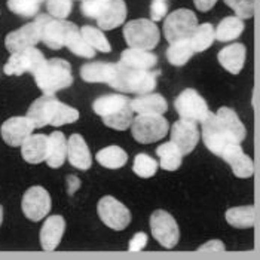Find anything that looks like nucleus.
Instances as JSON below:
<instances>
[{"instance_id": "nucleus-22", "label": "nucleus", "mask_w": 260, "mask_h": 260, "mask_svg": "<svg viewBox=\"0 0 260 260\" xmlns=\"http://www.w3.org/2000/svg\"><path fill=\"white\" fill-rule=\"evenodd\" d=\"M49 137L43 134H31L21 144V155L28 164H40L46 160Z\"/></svg>"}, {"instance_id": "nucleus-36", "label": "nucleus", "mask_w": 260, "mask_h": 260, "mask_svg": "<svg viewBox=\"0 0 260 260\" xmlns=\"http://www.w3.org/2000/svg\"><path fill=\"white\" fill-rule=\"evenodd\" d=\"M80 33H82L83 39L86 40L95 51L106 52V54L112 51V46H110L109 40L106 39L104 33L101 31L100 28H95L92 25H83L80 28Z\"/></svg>"}, {"instance_id": "nucleus-24", "label": "nucleus", "mask_w": 260, "mask_h": 260, "mask_svg": "<svg viewBox=\"0 0 260 260\" xmlns=\"http://www.w3.org/2000/svg\"><path fill=\"white\" fill-rule=\"evenodd\" d=\"M133 112L137 115H164L168 110V104L160 94H141L131 101Z\"/></svg>"}, {"instance_id": "nucleus-20", "label": "nucleus", "mask_w": 260, "mask_h": 260, "mask_svg": "<svg viewBox=\"0 0 260 260\" xmlns=\"http://www.w3.org/2000/svg\"><path fill=\"white\" fill-rule=\"evenodd\" d=\"M67 158L72 167L80 171H86L92 165L91 152L80 134H72L67 141Z\"/></svg>"}, {"instance_id": "nucleus-21", "label": "nucleus", "mask_w": 260, "mask_h": 260, "mask_svg": "<svg viewBox=\"0 0 260 260\" xmlns=\"http://www.w3.org/2000/svg\"><path fill=\"white\" fill-rule=\"evenodd\" d=\"M119 64L134 70H152L158 64V57L150 51L129 48L122 52Z\"/></svg>"}, {"instance_id": "nucleus-41", "label": "nucleus", "mask_w": 260, "mask_h": 260, "mask_svg": "<svg viewBox=\"0 0 260 260\" xmlns=\"http://www.w3.org/2000/svg\"><path fill=\"white\" fill-rule=\"evenodd\" d=\"M224 3L242 20H248L254 15V0H224Z\"/></svg>"}, {"instance_id": "nucleus-37", "label": "nucleus", "mask_w": 260, "mask_h": 260, "mask_svg": "<svg viewBox=\"0 0 260 260\" xmlns=\"http://www.w3.org/2000/svg\"><path fill=\"white\" fill-rule=\"evenodd\" d=\"M43 2L46 0H8V8L20 17L31 18L39 14L40 5Z\"/></svg>"}, {"instance_id": "nucleus-3", "label": "nucleus", "mask_w": 260, "mask_h": 260, "mask_svg": "<svg viewBox=\"0 0 260 260\" xmlns=\"http://www.w3.org/2000/svg\"><path fill=\"white\" fill-rule=\"evenodd\" d=\"M33 76L40 91L46 95H54L73 83L72 66L62 58L45 60L36 69Z\"/></svg>"}, {"instance_id": "nucleus-10", "label": "nucleus", "mask_w": 260, "mask_h": 260, "mask_svg": "<svg viewBox=\"0 0 260 260\" xmlns=\"http://www.w3.org/2000/svg\"><path fill=\"white\" fill-rule=\"evenodd\" d=\"M150 229L153 238L159 242L164 248H174L180 240V231L174 217L164 211L156 210L150 216Z\"/></svg>"}, {"instance_id": "nucleus-8", "label": "nucleus", "mask_w": 260, "mask_h": 260, "mask_svg": "<svg viewBox=\"0 0 260 260\" xmlns=\"http://www.w3.org/2000/svg\"><path fill=\"white\" fill-rule=\"evenodd\" d=\"M131 133L139 143H155L168 134V120L162 115H139L133 120Z\"/></svg>"}, {"instance_id": "nucleus-11", "label": "nucleus", "mask_w": 260, "mask_h": 260, "mask_svg": "<svg viewBox=\"0 0 260 260\" xmlns=\"http://www.w3.org/2000/svg\"><path fill=\"white\" fill-rule=\"evenodd\" d=\"M174 107L181 119L192 120V122H201L205 119L210 113L208 104L198 94V91L187 88L181 92L180 95L174 101Z\"/></svg>"}, {"instance_id": "nucleus-34", "label": "nucleus", "mask_w": 260, "mask_h": 260, "mask_svg": "<svg viewBox=\"0 0 260 260\" xmlns=\"http://www.w3.org/2000/svg\"><path fill=\"white\" fill-rule=\"evenodd\" d=\"M216 115H217L219 119L226 125V128L234 134V137H235L237 140L240 141V143L241 141H244L245 136H247L245 126H244V123L240 120L238 115H237L232 109H229V107H220V109L217 110Z\"/></svg>"}, {"instance_id": "nucleus-43", "label": "nucleus", "mask_w": 260, "mask_h": 260, "mask_svg": "<svg viewBox=\"0 0 260 260\" xmlns=\"http://www.w3.org/2000/svg\"><path fill=\"white\" fill-rule=\"evenodd\" d=\"M147 244V237L146 234L139 232L133 237V240L129 241V245H128V251H140L141 248H144Z\"/></svg>"}, {"instance_id": "nucleus-1", "label": "nucleus", "mask_w": 260, "mask_h": 260, "mask_svg": "<svg viewBox=\"0 0 260 260\" xmlns=\"http://www.w3.org/2000/svg\"><path fill=\"white\" fill-rule=\"evenodd\" d=\"M27 116L31 119L36 128H43L46 125L61 126L66 123H73L79 119V112L58 101L54 95H43L31 103Z\"/></svg>"}, {"instance_id": "nucleus-26", "label": "nucleus", "mask_w": 260, "mask_h": 260, "mask_svg": "<svg viewBox=\"0 0 260 260\" xmlns=\"http://www.w3.org/2000/svg\"><path fill=\"white\" fill-rule=\"evenodd\" d=\"M113 69V62H88L80 67V78L88 83H109Z\"/></svg>"}, {"instance_id": "nucleus-42", "label": "nucleus", "mask_w": 260, "mask_h": 260, "mask_svg": "<svg viewBox=\"0 0 260 260\" xmlns=\"http://www.w3.org/2000/svg\"><path fill=\"white\" fill-rule=\"evenodd\" d=\"M168 12V3L165 0H153L150 5V18L153 22L164 20Z\"/></svg>"}, {"instance_id": "nucleus-7", "label": "nucleus", "mask_w": 260, "mask_h": 260, "mask_svg": "<svg viewBox=\"0 0 260 260\" xmlns=\"http://www.w3.org/2000/svg\"><path fill=\"white\" fill-rule=\"evenodd\" d=\"M202 139L207 149L217 156H221V153L228 146L234 143H240L226 128V125L219 119V116L211 112L202 120Z\"/></svg>"}, {"instance_id": "nucleus-18", "label": "nucleus", "mask_w": 260, "mask_h": 260, "mask_svg": "<svg viewBox=\"0 0 260 260\" xmlns=\"http://www.w3.org/2000/svg\"><path fill=\"white\" fill-rule=\"evenodd\" d=\"M220 158L231 165L234 174L240 179H248L254 173V164L250 156H247L242 152L240 143H234V144L228 146L224 149V152L221 153Z\"/></svg>"}, {"instance_id": "nucleus-23", "label": "nucleus", "mask_w": 260, "mask_h": 260, "mask_svg": "<svg viewBox=\"0 0 260 260\" xmlns=\"http://www.w3.org/2000/svg\"><path fill=\"white\" fill-rule=\"evenodd\" d=\"M245 55H247V51L242 43H232L221 49L217 55V60L221 64V67L226 69L229 73L238 75L244 67Z\"/></svg>"}, {"instance_id": "nucleus-17", "label": "nucleus", "mask_w": 260, "mask_h": 260, "mask_svg": "<svg viewBox=\"0 0 260 260\" xmlns=\"http://www.w3.org/2000/svg\"><path fill=\"white\" fill-rule=\"evenodd\" d=\"M40 40V30L38 22H28L25 25H22L21 28L11 31L6 39H5V46L6 49L12 54L21 49H27V48H33L36 46Z\"/></svg>"}, {"instance_id": "nucleus-25", "label": "nucleus", "mask_w": 260, "mask_h": 260, "mask_svg": "<svg viewBox=\"0 0 260 260\" xmlns=\"http://www.w3.org/2000/svg\"><path fill=\"white\" fill-rule=\"evenodd\" d=\"M126 5L123 0H112V3L103 11L97 18V24L101 30H113L125 22Z\"/></svg>"}, {"instance_id": "nucleus-5", "label": "nucleus", "mask_w": 260, "mask_h": 260, "mask_svg": "<svg viewBox=\"0 0 260 260\" xmlns=\"http://www.w3.org/2000/svg\"><path fill=\"white\" fill-rule=\"evenodd\" d=\"M36 22L39 25L40 40L51 49L58 51L62 46H66L69 36L72 31L78 27L73 22L66 20H58L49 14H40L36 15Z\"/></svg>"}, {"instance_id": "nucleus-40", "label": "nucleus", "mask_w": 260, "mask_h": 260, "mask_svg": "<svg viewBox=\"0 0 260 260\" xmlns=\"http://www.w3.org/2000/svg\"><path fill=\"white\" fill-rule=\"evenodd\" d=\"M112 3V0H82L80 11L86 18H99L100 14Z\"/></svg>"}, {"instance_id": "nucleus-44", "label": "nucleus", "mask_w": 260, "mask_h": 260, "mask_svg": "<svg viewBox=\"0 0 260 260\" xmlns=\"http://www.w3.org/2000/svg\"><path fill=\"white\" fill-rule=\"evenodd\" d=\"M200 251H224V245L220 241L213 240L207 242V244H204V245H201Z\"/></svg>"}, {"instance_id": "nucleus-28", "label": "nucleus", "mask_w": 260, "mask_h": 260, "mask_svg": "<svg viewBox=\"0 0 260 260\" xmlns=\"http://www.w3.org/2000/svg\"><path fill=\"white\" fill-rule=\"evenodd\" d=\"M256 220V211L253 205H244V207H234L226 211V221L238 229L253 228Z\"/></svg>"}, {"instance_id": "nucleus-31", "label": "nucleus", "mask_w": 260, "mask_h": 260, "mask_svg": "<svg viewBox=\"0 0 260 260\" xmlns=\"http://www.w3.org/2000/svg\"><path fill=\"white\" fill-rule=\"evenodd\" d=\"M97 160L104 168L118 170V168L123 167L126 164L128 155L119 146H109V147L101 149L100 152L97 153Z\"/></svg>"}, {"instance_id": "nucleus-39", "label": "nucleus", "mask_w": 260, "mask_h": 260, "mask_svg": "<svg viewBox=\"0 0 260 260\" xmlns=\"http://www.w3.org/2000/svg\"><path fill=\"white\" fill-rule=\"evenodd\" d=\"M73 8L72 0H46V9L48 14L58 18V20H66Z\"/></svg>"}, {"instance_id": "nucleus-14", "label": "nucleus", "mask_w": 260, "mask_h": 260, "mask_svg": "<svg viewBox=\"0 0 260 260\" xmlns=\"http://www.w3.org/2000/svg\"><path fill=\"white\" fill-rule=\"evenodd\" d=\"M99 216L103 223L113 231H123L129 221V210L113 197H104L99 202Z\"/></svg>"}, {"instance_id": "nucleus-35", "label": "nucleus", "mask_w": 260, "mask_h": 260, "mask_svg": "<svg viewBox=\"0 0 260 260\" xmlns=\"http://www.w3.org/2000/svg\"><path fill=\"white\" fill-rule=\"evenodd\" d=\"M66 46L70 49V52H73V54L78 55V57L92 58V57L95 55V49H94L86 40L83 39L79 27H76V28L72 31V35H70L69 39H67Z\"/></svg>"}, {"instance_id": "nucleus-38", "label": "nucleus", "mask_w": 260, "mask_h": 260, "mask_svg": "<svg viewBox=\"0 0 260 260\" xmlns=\"http://www.w3.org/2000/svg\"><path fill=\"white\" fill-rule=\"evenodd\" d=\"M156 170H158V162L152 156H149L147 153H139L134 158L133 171L141 179H149V177L155 176Z\"/></svg>"}, {"instance_id": "nucleus-32", "label": "nucleus", "mask_w": 260, "mask_h": 260, "mask_svg": "<svg viewBox=\"0 0 260 260\" xmlns=\"http://www.w3.org/2000/svg\"><path fill=\"white\" fill-rule=\"evenodd\" d=\"M214 39H216V30H214L213 24H210V22H204V24L198 25L195 28V31L192 33V36L189 38L195 52H202V51L208 49L213 45Z\"/></svg>"}, {"instance_id": "nucleus-33", "label": "nucleus", "mask_w": 260, "mask_h": 260, "mask_svg": "<svg viewBox=\"0 0 260 260\" xmlns=\"http://www.w3.org/2000/svg\"><path fill=\"white\" fill-rule=\"evenodd\" d=\"M193 54H195V51H193L189 39L173 42L170 45V48L167 49V58L173 66H177V67L184 66L187 61L190 60V57Z\"/></svg>"}, {"instance_id": "nucleus-6", "label": "nucleus", "mask_w": 260, "mask_h": 260, "mask_svg": "<svg viewBox=\"0 0 260 260\" xmlns=\"http://www.w3.org/2000/svg\"><path fill=\"white\" fill-rule=\"evenodd\" d=\"M123 38L129 48L152 51L159 43V30L152 20H133L123 25Z\"/></svg>"}, {"instance_id": "nucleus-16", "label": "nucleus", "mask_w": 260, "mask_h": 260, "mask_svg": "<svg viewBox=\"0 0 260 260\" xmlns=\"http://www.w3.org/2000/svg\"><path fill=\"white\" fill-rule=\"evenodd\" d=\"M171 141L179 147L183 155L190 153L200 140V131L197 126V122L187 119L177 120L171 128Z\"/></svg>"}, {"instance_id": "nucleus-45", "label": "nucleus", "mask_w": 260, "mask_h": 260, "mask_svg": "<svg viewBox=\"0 0 260 260\" xmlns=\"http://www.w3.org/2000/svg\"><path fill=\"white\" fill-rule=\"evenodd\" d=\"M216 2H217V0H193V3H195L197 9L201 11V12H207V11H210V9L216 5Z\"/></svg>"}, {"instance_id": "nucleus-29", "label": "nucleus", "mask_w": 260, "mask_h": 260, "mask_svg": "<svg viewBox=\"0 0 260 260\" xmlns=\"http://www.w3.org/2000/svg\"><path fill=\"white\" fill-rule=\"evenodd\" d=\"M156 155L160 159V168H164L165 171H176L177 168H180L183 153L173 141L158 146Z\"/></svg>"}, {"instance_id": "nucleus-2", "label": "nucleus", "mask_w": 260, "mask_h": 260, "mask_svg": "<svg viewBox=\"0 0 260 260\" xmlns=\"http://www.w3.org/2000/svg\"><path fill=\"white\" fill-rule=\"evenodd\" d=\"M94 112L103 118L104 125L125 131L133 125V107L131 100L118 95V94H110V95H103L99 97L92 104Z\"/></svg>"}, {"instance_id": "nucleus-19", "label": "nucleus", "mask_w": 260, "mask_h": 260, "mask_svg": "<svg viewBox=\"0 0 260 260\" xmlns=\"http://www.w3.org/2000/svg\"><path fill=\"white\" fill-rule=\"evenodd\" d=\"M64 231H66V220L58 214L49 216L40 229L42 248L45 251H54L60 244L61 238L64 235Z\"/></svg>"}, {"instance_id": "nucleus-9", "label": "nucleus", "mask_w": 260, "mask_h": 260, "mask_svg": "<svg viewBox=\"0 0 260 260\" xmlns=\"http://www.w3.org/2000/svg\"><path fill=\"white\" fill-rule=\"evenodd\" d=\"M198 27L197 15L189 9H179L170 14L164 21V35L170 43L189 39Z\"/></svg>"}, {"instance_id": "nucleus-12", "label": "nucleus", "mask_w": 260, "mask_h": 260, "mask_svg": "<svg viewBox=\"0 0 260 260\" xmlns=\"http://www.w3.org/2000/svg\"><path fill=\"white\" fill-rule=\"evenodd\" d=\"M43 61H45V55L35 46L21 49L11 54L9 60L3 67V72L8 76H21L24 73L33 75Z\"/></svg>"}, {"instance_id": "nucleus-13", "label": "nucleus", "mask_w": 260, "mask_h": 260, "mask_svg": "<svg viewBox=\"0 0 260 260\" xmlns=\"http://www.w3.org/2000/svg\"><path fill=\"white\" fill-rule=\"evenodd\" d=\"M21 207L27 219L39 221L46 217L51 211V197L42 186H33L24 193Z\"/></svg>"}, {"instance_id": "nucleus-30", "label": "nucleus", "mask_w": 260, "mask_h": 260, "mask_svg": "<svg viewBox=\"0 0 260 260\" xmlns=\"http://www.w3.org/2000/svg\"><path fill=\"white\" fill-rule=\"evenodd\" d=\"M244 21L240 17H226L216 28V39L219 42H231L240 38L244 31Z\"/></svg>"}, {"instance_id": "nucleus-27", "label": "nucleus", "mask_w": 260, "mask_h": 260, "mask_svg": "<svg viewBox=\"0 0 260 260\" xmlns=\"http://www.w3.org/2000/svg\"><path fill=\"white\" fill-rule=\"evenodd\" d=\"M67 158V140L60 131H54L48 140L46 164L51 168H60Z\"/></svg>"}, {"instance_id": "nucleus-15", "label": "nucleus", "mask_w": 260, "mask_h": 260, "mask_svg": "<svg viewBox=\"0 0 260 260\" xmlns=\"http://www.w3.org/2000/svg\"><path fill=\"white\" fill-rule=\"evenodd\" d=\"M35 128H36L35 123L28 116H14L3 122L0 128V134L6 144L12 147H18L27 140V137L31 136Z\"/></svg>"}, {"instance_id": "nucleus-46", "label": "nucleus", "mask_w": 260, "mask_h": 260, "mask_svg": "<svg viewBox=\"0 0 260 260\" xmlns=\"http://www.w3.org/2000/svg\"><path fill=\"white\" fill-rule=\"evenodd\" d=\"M2 221H3V208L0 205V224H2Z\"/></svg>"}, {"instance_id": "nucleus-4", "label": "nucleus", "mask_w": 260, "mask_h": 260, "mask_svg": "<svg viewBox=\"0 0 260 260\" xmlns=\"http://www.w3.org/2000/svg\"><path fill=\"white\" fill-rule=\"evenodd\" d=\"M112 88L120 92L134 94H149L156 88V73L150 70H134L123 67L122 64H115L109 83Z\"/></svg>"}]
</instances>
